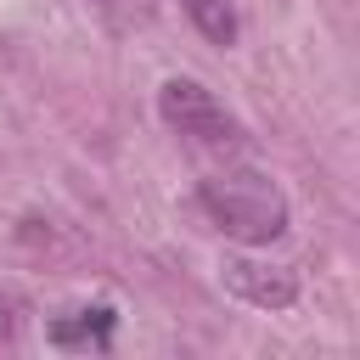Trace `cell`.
Wrapping results in <instances>:
<instances>
[{
	"label": "cell",
	"mask_w": 360,
	"mask_h": 360,
	"mask_svg": "<svg viewBox=\"0 0 360 360\" xmlns=\"http://www.w3.org/2000/svg\"><path fill=\"white\" fill-rule=\"evenodd\" d=\"M180 11L197 22L208 45H236V6L231 0H180Z\"/></svg>",
	"instance_id": "5"
},
{
	"label": "cell",
	"mask_w": 360,
	"mask_h": 360,
	"mask_svg": "<svg viewBox=\"0 0 360 360\" xmlns=\"http://www.w3.org/2000/svg\"><path fill=\"white\" fill-rule=\"evenodd\" d=\"M225 287L259 309H287L298 298V276L287 264H259V259H225Z\"/></svg>",
	"instance_id": "3"
},
{
	"label": "cell",
	"mask_w": 360,
	"mask_h": 360,
	"mask_svg": "<svg viewBox=\"0 0 360 360\" xmlns=\"http://www.w3.org/2000/svg\"><path fill=\"white\" fill-rule=\"evenodd\" d=\"M96 11L112 22V28H135L152 17V0H96Z\"/></svg>",
	"instance_id": "6"
},
{
	"label": "cell",
	"mask_w": 360,
	"mask_h": 360,
	"mask_svg": "<svg viewBox=\"0 0 360 360\" xmlns=\"http://www.w3.org/2000/svg\"><path fill=\"white\" fill-rule=\"evenodd\" d=\"M197 197H202L208 219L225 236L248 242V248H264V242H276L287 231V197L264 169H248V163L242 169H219V174L202 180Z\"/></svg>",
	"instance_id": "1"
},
{
	"label": "cell",
	"mask_w": 360,
	"mask_h": 360,
	"mask_svg": "<svg viewBox=\"0 0 360 360\" xmlns=\"http://www.w3.org/2000/svg\"><path fill=\"white\" fill-rule=\"evenodd\" d=\"M112 309L107 304H96V309H79L73 321H51V343L56 349H79V343H107L112 338Z\"/></svg>",
	"instance_id": "4"
},
{
	"label": "cell",
	"mask_w": 360,
	"mask_h": 360,
	"mask_svg": "<svg viewBox=\"0 0 360 360\" xmlns=\"http://www.w3.org/2000/svg\"><path fill=\"white\" fill-rule=\"evenodd\" d=\"M158 112H163L169 129H180V135H191L202 146H236L242 141L236 112H225V101L197 79H169L158 90Z\"/></svg>",
	"instance_id": "2"
}]
</instances>
